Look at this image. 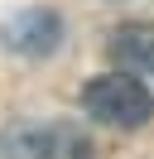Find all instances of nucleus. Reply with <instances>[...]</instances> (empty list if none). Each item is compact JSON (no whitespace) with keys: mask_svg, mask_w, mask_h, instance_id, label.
<instances>
[{"mask_svg":"<svg viewBox=\"0 0 154 159\" xmlns=\"http://www.w3.org/2000/svg\"><path fill=\"white\" fill-rule=\"evenodd\" d=\"M82 106L92 111L96 120H106V125H120V130H135L144 125V120L154 116V92L144 87L135 72H101V77H92L82 87Z\"/></svg>","mask_w":154,"mask_h":159,"instance_id":"2","label":"nucleus"},{"mask_svg":"<svg viewBox=\"0 0 154 159\" xmlns=\"http://www.w3.org/2000/svg\"><path fill=\"white\" fill-rule=\"evenodd\" d=\"M0 159H92V135L72 120H15L0 130Z\"/></svg>","mask_w":154,"mask_h":159,"instance_id":"1","label":"nucleus"},{"mask_svg":"<svg viewBox=\"0 0 154 159\" xmlns=\"http://www.w3.org/2000/svg\"><path fill=\"white\" fill-rule=\"evenodd\" d=\"M106 53H111V63L120 72H154V24L149 20H130L120 24V29H111V39H106Z\"/></svg>","mask_w":154,"mask_h":159,"instance_id":"4","label":"nucleus"},{"mask_svg":"<svg viewBox=\"0 0 154 159\" xmlns=\"http://www.w3.org/2000/svg\"><path fill=\"white\" fill-rule=\"evenodd\" d=\"M58 39H63V20L53 10H43V5H29V10L10 15L0 24V43L24 53V58H48L58 48Z\"/></svg>","mask_w":154,"mask_h":159,"instance_id":"3","label":"nucleus"}]
</instances>
